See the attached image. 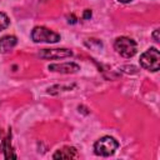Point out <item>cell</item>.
<instances>
[{"label": "cell", "instance_id": "obj_8", "mask_svg": "<svg viewBox=\"0 0 160 160\" xmlns=\"http://www.w3.org/2000/svg\"><path fill=\"white\" fill-rule=\"evenodd\" d=\"M18 44V39L14 35H5L0 39V54H6L12 50Z\"/></svg>", "mask_w": 160, "mask_h": 160}, {"label": "cell", "instance_id": "obj_4", "mask_svg": "<svg viewBox=\"0 0 160 160\" xmlns=\"http://www.w3.org/2000/svg\"><path fill=\"white\" fill-rule=\"evenodd\" d=\"M31 40L34 42L55 44L60 40V35L45 26H35L31 30Z\"/></svg>", "mask_w": 160, "mask_h": 160}, {"label": "cell", "instance_id": "obj_12", "mask_svg": "<svg viewBox=\"0 0 160 160\" xmlns=\"http://www.w3.org/2000/svg\"><path fill=\"white\" fill-rule=\"evenodd\" d=\"M76 21H78V19H76V16L74 14H71V15L68 16V22L69 24H76Z\"/></svg>", "mask_w": 160, "mask_h": 160}, {"label": "cell", "instance_id": "obj_13", "mask_svg": "<svg viewBox=\"0 0 160 160\" xmlns=\"http://www.w3.org/2000/svg\"><path fill=\"white\" fill-rule=\"evenodd\" d=\"M151 36H152V39H154L155 41H159V29L154 30V32L151 34Z\"/></svg>", "mask_w": 160, "mask_h": 160}, {"label": "cell", "instance_id": "obj_6", "mask_svg": "<svg viewBox=\"0 0 160 160\" xmlns=\"http://www.w3.org/2000/svg\"><path fill=\"white\" fill-rule=\"evenodd\" d=\"M50 71L54 72H60V74H75L80 70V66L75 62H56V64H50L48 66Z\"/></svg>", "mask_w": 160, "mask_h": 160}, {"label": "cell", "instance_id": "obj_1", "mask_svg": "<svg viewBox=\"0 0 160 160\" xmlns=\"http://www.w3.org/2000/svg\"><path fill=\"white\" fill-rule=\"evenodd\" d=\"M119 148V142L116 139H114L112 136H102L100 138L99 140L95 141L94 144V152L98 155V156H110L112 155L116 149Z\"/></svg>", "mask_w": 160, "mask_h": 160}, {"label": "cell", "instance_id": "obj_3", "mask_svg": "<svg viewBox=\"0 0 160 160\" xmlns=\"http://www.w3.org/2000/svg\"><path fill=\"white\" fill-rule=\"evenodd\" d=\"M140 65L149 71H158L160 69V51L156 48H149L140 55Z\"/></svg>", "mask_w": 160, "mask_h": 160}, {"label": "cell", "instance_id": "obj_9", "mask_svg": "<svg viewBox=\"0 0 160 160\" xmlns=\"http://www.w3.org/2000/svg\"><path fill=\"white\" fill-rule=\"evenodd\" d=\"M10 138H11V132L8 134V136L2 140V150H4V156L6 159H16V155L14 154V150H12V146H11V141H10Z\"/></svg>", "mask_w": 160, "mask_h": 160}, {"label": "cell", "instance_id": "obj_10", "mask_svg": "<svg viewBox=\"0 0 160 160\" xmlns=\"http://www.w3.org/2000/svg\"><path fill=\"white\" fill-rule=\"evenodd\" d=\"M10 25V19L5 12H0V31L5 30Z\"/></svg>", "mask_w": 160, "mask_h": 160}, {"label": "cell", "instance_id": "obj_2", "mask_svg": "<svg viewBox=\"0 0 160 160\" xmlns=\"http://www.w3.org/2000/svg\"><path fill=\"white\" fill-rule=\"evenodd\" d=\"M114 49L122 58L130 59L136 54L138 45L132 39H130L128 36H119L114 41Z\"/></svg>", "mask_w": 160, "mask_h": 160}, {"label": "cell", "instance_id": "obj_5", "mask_svg": "<svg viewBox=\"0 0 160 160\" xmlns=\"http://www.w3.org/2000/svg\"><path fill=\"white\" fill-rule=\"evenodd\" d=\"M38 55L41 59L45 60H58V59H65L72 56V51L69 49H42L38 52Z\"/></svg>", "mask_w": 160, "mask_h": 160}, {"label": "cell", "instance_id": "obj_14", "mask_svg": "<svg viewBox=\"0 0 160 160\" xmlns=\"http://www.w3.org/2000/svg\"><path fill=\"white\" fill-rule=\"evenodd\" d=\"M119 2H122V4H128V2H131L132 0H118Z\"/></svg>", "mask_w": 160, "mask_h": 160}, {"label": "cell", "instance_id": "obj_7", "mask_svg": "<svg viewBox=\"0 0 160 160\" xmlns=\"http://www.w3.org/2000/svg\"><path fill=\"white\" fill-rule=\"evenodd\" d=\"M76 158H79V154L74 146H64L56 150L52 155V159H76Z\"/></svg>", "mask_w": 160, "mask_h": 160}, {"label": "cell", "instance_id": "obj_15", "mask_svg": "<svg viewBox=\"0 0 160 160\" xmlns=\"http://www.w3.org/2000/svg\"><path fill=\"white\" fill-rule=\"evenodd\" d=\"M41 1H48V0H41Z\"/></svg>", "mask_w": 160, "mask_h": 160}, {"label": "cell", "instance_id": "obj_11", "mask_svg": "<svg viewBox=\"0 0 160 160\" xmlns=\"http://www.w3.org/2000/svg\"><path fill=\"white\" fill-rule=\"evenodd\" d=\"M91 15H92V12H91V10H89V9H86V10L84 11V14H82V19H85V20H88V19H90V18H91Z\"/></svg>", "mask_w": 160, "mask_h": 160}]
</instances>
